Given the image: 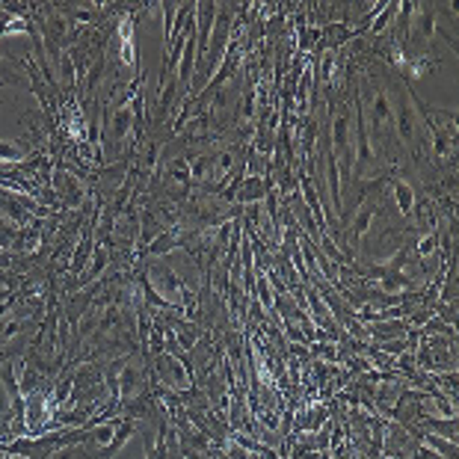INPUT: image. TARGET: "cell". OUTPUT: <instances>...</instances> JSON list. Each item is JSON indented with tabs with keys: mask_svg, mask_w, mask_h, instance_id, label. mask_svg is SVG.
I'll list each match as a JSON object with an SVG mask.
<instances>
[{
	"mask_svg": "<svg viewBox=\"0 0 459 459\" xmlns=\"http://www.w3.org/2000/svg\"><path fill=\"white\" fill-rule=\"evenodd\" d=\"M264 193H267V187H264V175H246V178L240 181L238 193H234V202H238L240 207H246V205H258V202H264Z\"/></svg>",
	"mask_w": 459,
	"mask_h": 459,
	"instance_id": "1",
	"label": "cell"
},
{
	"mask_svg": "<svg viewBox=\"0 0 459 459\" xmlns=\"http://www.w3.org/2000/svg\"><path fill=\"white\" fill-rule=\"evenodd\" d=\"M421 442H424L430 451H436L442 459H456V456H459L456 442H448V439H442V436H432V432H424V430H421Z\"/></svg>",
	"mask_w": 459,
	"mask_h": 459,
	"instance_id": "4",
	"label": "cell"
},
{
	"mask_svg": "<svg viewBox=\"0 0 459 459\" xmlns=\"http://www.w3.org/2000/svg\"><path fill=\"white\" fill-rule=\"evenodd\" d=\"M362 459H365V456H362Z\"/></svg>",
	"mask_w": 459,
	"mask_h": 459,
	"instance_id": "6",
	"label": "cell"
},
{
	"mask_svg": "<svg viewBox=\"0 0 459 459\" xmlns=\"http://www.w3.org/2000/svg\"><path fill=\"white\" fill-rule=\"evenodd\" d=\"M415 198H418V193H415V187L406 178H394L391 181V202H394V207H397V214H400V217H412Z\"/></svg>",
	"mask_w": 459,
	"mask_h": 459,
	"instance_id": "2",
	"label": "cell"
},
{
	"mask_svg": "<svg viewBox=\"0 0 459 459\" xmlns=\"http://www.w3.org/2000/svg\"><path fill=\"white\" fill-rule=\"evenodd\" d=\"M27 154H36V148L30 145V140H0V160L3 163H21Z\"/></svg>",
	"mask_w": 459,
	"mask_h": 459,
	"instance_id": "3",
	"label": "cell"
},
{
	"mask_svg": "<svg viewBox=\"0 0 459 459\" xmlns=\"http://www.w3.org/2000/svg\"><path fill=\"white\" fill-rule=\"evenodd\" d=\"M329 456H332L329 451H312V453H305L303 459H329Z\"/></svg>",
	"mask_w": 459,
	"mask_h": 459,
	"instance_id": "5",
	"label": "cell"
}]
</instances>
